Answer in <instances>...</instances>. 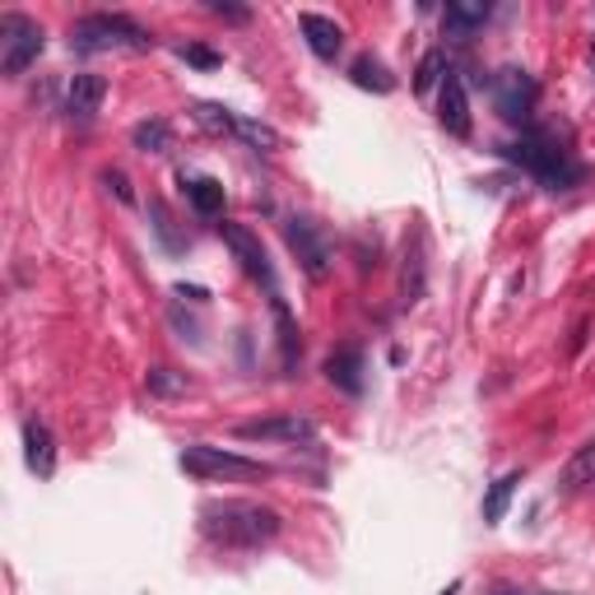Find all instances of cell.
Masks as SVG:
<instances>
[{
    "mask_svg": "<svg viewBox=\"0 0 595 595\" xmlns=\"http://www.w3.org/2000/svg\"><path fill=\"white\" fill-rule=\"evenodd\" d=\"M284 531V517L256 498H214L201 507V535L224 549H261Z\"/></svg>",
    "mask_w": 595,
    "mask_h": 595,
    "instance_id": "1",
    "label": "cell"
},
{
    "mask_svg": "<svg viewBox=\"0 0 595 595\" xmlns=\"http://www.w3.org/2000/svg\"><path fill=\"white\" fill-rule=\"evenodd\" d=\"M502 159L517 163V168H525L544 191H554V195H559V191H572V187L586 178L582 163L572 159V153H567L559 140L540 136V130H525L517 145H502Z\"/></svg>",
    "mask_w": 595,
    "mask_h": 595,
    "instance_id": "2",
    "label": "cell"
},
{
    "mask_svg": "<svg viewBox=\"0 0 595 595\" xmlns=\"http://www.w3.org/2000/svg\"><path fill=\"white\" fill-rule=\"evenodd\" d=\"M153 38L126 14H84L71 29V52L98 56V52H149Z\"/></svg>",
    "mask_w": 595,
    "mask_h": 595,
    "instance_id": "3",
    "label": "cell"
},
{
    "mask_svg": "<svg viewBox=\"0 0 595 595\" xmlns=\"http://www.w3.org/2000/svg\"><path fill=\"white\" fill-rule=\"evenodd\" d=\"M42 47H47V33H42L38 19L29 14H0V71H6L10 79H19L29 71V65L42 56Z\"/></svg>",
    "mask_w": 595,
    "mask_h": 595,
    "instance_id": "4",
    "label": "cell"
},
{
    "mask_svg": "<svg viewBox=\"0 0 595 595\" xmlns=\"http://www.w3.org/2000/svg\"><path fill=\"white\" fill-rule=\"evenodd\" d=\"M178 466L195 479H266L270 466H261V460H247L237 451H224V447H210V443H191L182 447Z\"/></svg>",
    "mask_w": 595,
    "mask_h": 595,
    "instance_id": "5",
    "label": "cell"
},
{
    "mask_svg": "<svg viewBox=\"0 0 595 595\" xmlns=\"http://www.w3.org/2000/svg\"><path fill=\"white\" fill-rule=\"evenodd\" d=\"M535 98H540V84L521 71V65H502L493 75V107L507 126H531L535 117Z\"/></svg>",
    "mask_w": 595,
    "mask_h": 595,
    "instance_id": "6",
    "label": "cell"
},
{
    "mask_svg": "<svg viewBox=\"0 0 595 595\" xmlns=\"http://www.w3.org/2000/svg\"><path fill=\"white\" fill-rule=\"evenodd\" d=\"M284 242H289V252L302 261L307 279H326L330 247H326V237H321V229L312 224V219H307V214H289V219H284Z\"/></svg>",
    "mask_w": 595,
    "mask_h": 595,
    "instance_id": "7",
    "label": "cell"
},
{
    "mask_svg": "<svg viewBox=\"0 0 595 595\" xmlns=\"http://www.w3.org/2000/svg\"><path fill=\"white\" fill-rule=\"evenodd\" d=\"M219 237L229 242V252L242 261V270H247L256 284H266V294L275 298L279 294V284H275V266H270V256H266V247H261V237L247 229V224H219Z\"/></svg>",
    "mask_w": 595,
    "mask_h": 595,
    "instance_id": "8",
    "label": "cell"
},
{
    "mask_svg": "<svg viewBox=\"0 0 595 595\" xmlns=\"http://www.w3.org/2000/svg\"><path fill=\"white\" fill-rule=\"evenodd\" d=\"M242 443H312L317 424L302 414H275V418H247L233 428Z\"/></svg>",
    "mask_w": 595,
    "mask_h": 595,
    "instance_id": "9",
    "label": "cell"
},
{
    "mask_svg": "<svg viewBox=\"0 0 595 595\" xmlns=\"http://www.w3.org/2000/svg\"><path fill=\"white\" fill-rule=\"evenodd\" d=\"M437 121H443V130L456 140H470V130H475L470 94H466V84H460L456 71H447V79L437 84Z\"/></svg>",
    "mask_w": 595,
    "mask_h": 595,
    "instance_id": "10",
    "label": "cell"
},
{
    "mask_svg": "<svg viewBox=\"0 0 595 595\" xmlns=\"http://www.w3.org/2000/svg\"><path fill=\"white\" fill-rule=\"evenodd\" d=\"M298 29H302L307 47H312L317 61H336V56L344 52V29L336 24V19H326V14H317V10H302V14H298Z\"/></svg>",
    "mask_w": 595,
    "mask_h": 595,
    "instance_id": "11",
    "label": "cell"
},
{
    "mask_svg": "<svg viewBox=\"0 0 595 595\" xmlns=\"http://www.w3.org/2000/svg\"><path fill=\"white\" fill-rule=\"evenodd\" d=\"M363 349H354V344H344V349H336V354L326 359V382L336 386V391H344V395H363Z\"/></svg>",
    "mask_w": 595,
    "mask_h": 595,
    "instance_id": "12",
    "label": "cell"
},
{
    "mask_svg": "<svg viewBox=\"0 0 595 595\" xmlns=\"http://www.w3.org/2000/svg\"><path fill=\"white\" fill-rule=\"evenodd\" d=\"M103 98H107V79L103 75H75L71 89H65V113H71V121H94Z\"/></svg>",
    "mask_w": 595,
    "mask_h": 595,
    "instance_id": "13",
    "label": "cell"
},
{
    "mask_svg": "<svg viewBox=\"0 0 595 595\" xmlns=\"http://www.w3.org/2000/svg\"><path fill=\"white\" fill-rule=\"evenodd\" d=\"M24 460H29V470L38 479L56 475V443H52L47 424H38V418H29V424H24Z\"/></svg>",
    "mask_w": 595,
    "mask_h": 595,
    "instance_id": "14",
    "label": "cell"
},
{
    "mask_svg": "<svg viewBox=\"0 0 595 595\" xmlns=\"http://www.w3.org/2000/svg\"><path fill=\"white\" fill-rule=\"evenodd\" d=\"M484 24H489V6H460V0H451L443 10V33L451 42H470Z\"/></svg>",
    "mask_w": 595,
    "mask_h": 595,
    "instance_id": "15",
    "label": "cell"
},
{
    "mask_svg": "<svg viewBox=\"0 0 595 595\" xmlns=\"http://www.w3.org/2000/svg\"><path fill=\"white\" fill-rule=\"evenodd\" d=\"M182 191H187V201L195 205V214H205V219H219L224 214V182H214V178H201V172H182Z\"/></svg>",
    "mask_w": 595,
    "mask_h": 595,
    "instance_id": "16",
    "label": "cell"
},
{
    "mask_svg": "<svg viewBox=\"0 0 595 595\" xmlns=\"http://www.w3.org/2000/svg\"><path fill=\"white\" fill-rule=\"evenodd\" d=\"M270 312H275V326H279V363H284V372H294V368H298V354H302V344H298V321H294L289 302H284L279 294L270 298Z\"/></svg>",
    "mask_w": 595,
    "mask_h": 595,
    "instance_id": "17",
    "label": "cell"
},
{
    "mask_svg": "<svg viewBox=\"0 0 595 595\" xmlns=\"http://www.w3.org/2000/svg\"><path fill=\"white\" fill-rule=\"evenodd\" d=\"M349 79H354L359 89H368V94H391L395 89V75L386 71V61H378L372 52L354 56V65H349Z\"/></svg>",
    "mask_w": 595,
    "mask_h": 595,
    "instance_id": "18",
    "label": "cell"
},
{
    "mask_svg": "<svg viewBox=\"0 0 595 595\" xmlns=\"http://www.w3.org/2000/svg\"><path fill=\"white\" fill-rule=\"evenodd\" d=\"M517 484H521V470H507L502 479H493V484H489V493H484V525H502L507 502H512Z\"/></svg>",
    "mask_w": 595,
    "mask_h": 595,
    "instance_id": "19",
    "label": "cell"
},
{
    "mask_svg": "<svg viewBox=\"0 0 595 595\" xmlns=\"http://www.w3.org/2000/svg\"><path fill=\"white\" fill-rule=\"evenodd\" d=\"M586 484H595V443L577 447V456H572L567 466H563L559 489H563V493H577V489H586Z\"/></svg>",
    "mask_w": 595,
    "mask_h": 595,
    "instance_id": "20",
    "label": "cell"
},
{
    "mask_svg": "<svg viewBox=\"0 0 595 595\" xmlns=\"http://www.w3.org/2000/svg\"><path fill=\"white\" fill-rule=\"evenodd\" d=\"M130 145H136L140 153H163V149L172 145V130H168V121H159V117L136 121V126H130Z\"/></svg>",
    "mask_w": 595,
    "mask_h": 595,
    "instance_id": "21",
    "label": "cell"
},
{
    "mask_svg": "<svg viewBox=\"0 0 595 595\" xmlns=\"http://www.w3.org/2000/svg\"><path fill=\"white\" fill-rule=\"evenodd\" d=\"M191 117L205 130H214V136H233V126H237V113H229V107H219V103H195Z\"/></svg>",
    "mask_w": 595,
    "mask_h": 595,
    "instance_id": "22",
    "label": "cell"
},
{
    "mask_svg": "<svg viewBox=\"0 0 595 595\" xmlns=\"http://www.w3.org/2000/svg\"><path fill=\"white\" fill-rule=\"evenodd\" d=\"M233 136H237V140H247V145H256V149H279V145H284V140H279V130H270L266 121H252V117H237Z\"/></svg>",
    "mask_w": 595,
    "mask_h": 595,
    "instance_id": "23",
    "label": "cell"
},
{
    "mask_svg": "<svg viewBox=\"0 0 595 595\" xmlns=\"http://www.w3.org/2000/svg\"><path fill=\"white\" fill-rule=\"evenodd\" d=\"M443 79H447V56L443 52H424V61H418V75H414V89L428 94L433 84H443Z\"/></svg>",
    "mask_w": 595,
    "mask_h": 595,
    "instance_id": "24",
    "label": "cell"
},
{
    "mask_svg": "<svg viewBox=\"0 0 595 595\" xmlns=\"http://www.w3.org/2000/svg\"><path fill=\"white\" fill-rule=\"evenodd\" d=\"M149 391L153 395H187V372H172V368H149Z\"/></svg>",
    "mask_w": 595,
    "mask_h": 595,
    "instance_id": "25",
    "label": "cell"
},
{
    "mask_svg": "<svg viewBox=\"0 0 595 595\" xmlns=\"http://www.w3.org/2000/svg\"><path fill=\"white\" fill-rule=\"evenodd\" d=\"M178 56L191 61V65H201V71H214V65H224V56L210 52V47H201V42H187V47H178Z\"/></svg>",
    "mask_w": 595,
    "mask_h": 595,
    "instance_id": "26",
    "label": "cell"
},
{
    "mask_svg": "<svg viewBox=\"0 0 595 595\" xmlns=\"http://www.w3.org/2000/svg\"><path fill=\"white\" fill-rule=\"evenodd\" d=\"M149 214H153V233H159V237L168 242V247H172V252H178V247H182V242H178V237H172V219H168V210H163L159 201H153V205H149Z\"/></svg>",
    "mask_w": 595,
    "mask_h": 595,
    "instance_id": "27",
    "label": "cell"
},
{
    "mask_svg": "<svg viewBox=\"0 0 595 595\" xmlns=\"http://www.w3.org/2000/svg\"><path fill=\"white\" fill-rule=\"evenodd\" d=\"M103 182H107V187H113V191H117V201H121V205H136V191H130V182H126V172H117V168H113V172H103Z\"/></svg>",
    "mask_w": 595,
    "mask_h": 595,
    "instance_id": "28",
    "label": "cell"
},
{
    "mask_svg": "<svg viewBox=\"0 0 595 595\" xmlns=\"http://www.w3.org/2000/svg\"><path fill=\"white\" fill-rule=\"evenodd\" d=\"M210 10H214V14H224V19H237V24H242V19H247V10H237V6H224V0H210Z\"/></svg>",
    "mask_w": 595,
    "mask_h": 595,
    "instance_id": "29",
    "label": "cell"
},
{
    "mask_svg": "<svg viewBox=\"0 0 595 595\" xmlns=\"http://www.w3.org/2000/svg\"><path fill=\"white\" fill-rule=\"evenodd\" d=\"M586 344V321H577V330H572V354Z\"/></svg>",
    "mask_w": 595,
    "mask_h": 595,
    "instance_id": "30",
    "label": "cell"
},
{
    "mask_svg": "<svg viewBox=\"0 0 595 595\" xmlns=\"http://www.w3.org/2000/svg\"><path fill=\"white\" fill-rule=\"evenodd\" d=\"M178 298H191V302H205V289H187V284H182V289H178Z\"/></svg>",
    "mask_w": 595,
    "mask_h": 595,
    "instance_id": "31",
    "label": "cell"
},
{
    "mask_svg": "<svg viewBox=\"0 0 595 595\" xmlns=\"http://www.w3.org/2000/svg\"><path fill=\"white\" fill-rule=\"evenodd\" d=\"M493 595H517V591H512V586H498V591H493Z\"/></svg>",
    "mask_w": 595,
    "mask_h": 595,
    "instance_id": "32",
    "label": "cell"
},
{
    "mask_svg": "<svg viewBox=\"0 0 595 595\" xmlns=\"http://www.w3.org/2000/svg\"><path fill=\"white\" fill-rule=\"evenodd\" d=\"M456 591H460V582H451V586H447V591H443V595H456Z\"/></svg>",
    "mask_w": 595,
    "mask_h": 595,
    "instance_id": "33",
    "label": "cell"
}]
</instances>
